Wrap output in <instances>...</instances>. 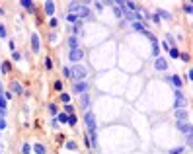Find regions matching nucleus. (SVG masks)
<instances>
[{
    "label": "nucleus",
    "mask_w": 193,
    "mask_h": 154,
    "mask_svg": "<svg viewBox=\"0 0 193 154\" xmlns=\"http://www.w3.org/2000/svg\"><path fill=\"white\" fill-rule=\"evenodd\" d=\"M76 123H78L76 113H74V115H68V121H67V125H70V127H76Z\"/></svg>",
    "instance_id": "b1692460"
},
{
    "label": "nucleus",
    "mask_w": 193,
    "mask_h": 154,
    "mask_svg": "<svg viewBox=\"0 0 193 154\" xmlns=\"http://www.w3.org/2000/svg\"><path fill=\"white\" fill-rule=\"evenodd\" d=\"M182 10H183V12H185V14H187V16H191V12H193V6H191V4H189V2H187V4H183V6H182Z\"/></svg>",
    "instance_id": "a878e982"
},
{
    "label": "nucleus",
    "mask_w": 193,
    "mask_h": 154,
    "mask_svg": "<svg viewBox=\"0 0 193 154\" xmlns=\"http://www.w3.org/2000/svg\"><path fill=\"white\" fill-rule=\"evenodd\" d=\"M63 113H67V115H74V113H76V107L72 105V103H64V109H63Z\"/></svg>",
    "instance_id": "6ab92c4d"
},
{
    "label": "nucleus",
    "mask_w": 193,
    "mask_h": 154,
    "mask_svg": "<svg viewBox=\"0 0 193 154\" xmlns=\"http://www.w3.org/2000/svg\"><path fill=\"white\" fill-rule=\"evenodd\" d=\"M70 30H72V35H74V37L80 35V33H82V20H78V22L70 27Z\"/></svg>",
    "instance_id": "2eb2a0df"
},
{
    "label": "nucleus",
    "mask_w": 193,
    "mask_h": 154,
    "mask_svg": "<svg viewBox=\"0 0 193 154\" xmlns=\"http://www.w3.org/2000/svg\"><path fill=\"white\" fill-rule=\"evenodd\" d=\"M10 70H12V64H10V62H2V64H0V72H2V74H8Z\"/></svg>",
    "instance_id": "4be33fe9"
},
{
    "label": "nucleus",
    "mask_w": 193,
    "mask_h": 154,
    "mask_svg": "<svg viewBox=\"0 0 193 154\" xmlns=\"http://www.w3.org/2000/svg\"><path fill=\"white\" fill-rule=\"evenodd\" d=\"M154 68L160 70V72H164V70L168 68V61H166V59H160V57H156V59H154Z\"/></svg>",
    "instance_id": "0eeeda50"
},
{
    "label": "nucleus",
    "mask_w": 193,
    "mask_h": 154,
    "mask_svg": "<svg viewBox=\"0 0 193 154\" xmlns=\"http://www.w3.org/2000/svg\"><path fill=\"white\" fill-rule=\"evenodd\" d=\"M61 99H63L64 103H70V96H68L67 92H63V94H61Z\"/></svg>",
    "instance_id": "72a5a7b5"
},
{
    "label": "nucleus",
    "mask_w": 193,
    "mask_h": 154,
    "mask_svg": "<svg viewBox=\"0 0 193 154\" xmlns=\"http://www.w3.org/2000/svg\"><path fill=\"white\" fill-rule=\"evenodd\" d=\"M176 94V102H174V109H182V107L187 105V99H185V94L183 90H174Z\"/></svg>",
    "instance_id": "f03ea898"
},
{
    "label": "nucleus",
    "mask_w": 193,
    "mask_h": 154,
    "mask_svg": "<svg viewBox=\"0 0 193 154\" xmlns=\"http://www.w3.org/2000/svg\"><path fill=\"white\" fill-rule=\"evenodd\" d=\"M72 90H74V94H88V90H90V84L86 80H78L72 84Z\"/></svg>",
    "instance_id": "7ed1b4c3"
},
{
    "label": "nucleus",
    "mask_w": 193,
    "mask_h": 154,
    "mask_svg": "<svg viewBox=\"0 0 193 154\" xmlns=\"http://www.w3.org/2000/svg\"><path fill=\"white\" fill-rule=\"evenodd\" d=\"M31 150H33L35 154H45V152H47V148H45V144H41V143H35L33 146H31Z\"/></svg>",
    "instance_id": "dca6fc26"
},
{
    "label": "nucleus",
    "mask_w": 193,
    "mask_h": 154,
    "mask_svg": "<svg viewBox=\"0 0 193 154\" xmlns=\"http://www.w3.org/2000/svg\"><path fill=\"white\" fill-rule=\"evenodd\" d=\"M22 6L26 8V10H30V14H35V4L31 2V0H22Z\"/></svg>",
    "instance_id": "4468645a"
},
{
    "label": "nucleus",
    "mask_w": 193,
    "mask_h": 154,
    "mask_svg": "<svg viewBox=\"0 0 193 154\" xmlns=\"http://www.w3.org/2000/svg\"><path fill=\"white\" fill-rule=\"evenodd\" d=\"M84 144H86V148H92V143H90V139H88V135L84 137Z\"/></svg>",
    "instance_id": "ea45409f"
},
{
    "label": "nucleus",
    "mask_w": 193,
    "mask_h": 154,
    "mask_svg": "<svg viewBox=\"0 0 193 154\" xmlns=\"http://www.w3.org/2000/svg\"><path fill=\"white\" fill-rule=\"evenodd\" d=\"M49 26H51V27H57V26H59V22H57L55 18H51V22H49Z\"/></svg>",
    "instance_id": "79ce46f5"
},
{
    "label": "nucleus",
    "mask_w": 193,
    "mask_h": 154,
    "mask_svg": "<svg viewBox=\"0 0 193 154\" xmlns=\"http://www.w3.org/2000/svg\"><path fill=\"white\" fill-rule=\"evenodd\" d=\"M158 43H162L160 47L162 49H166V51H170V45H168V41H158Z\"/></svg>",
    "instance_id": "58836bf2"
},
{
    "label": "nucleus",
    "mask_w": 193,
    "mask_h": 154,
    "mask_svg": "<svg viewBox=\"0 0 193 154\" xmlns=\"http://www.w3.org/2000/svg\"><path fill=\"white\" fill-rule=\"evenodd\" d=\"M176 119H178V121H183V119H185L187 121V117H189V111L185 109V107H182V109H176Z\"/></svg>",
    "instance_id": "6e6552de"
},
{
    "label": "nucleus",
    "mask_w": 193,
    "mask_h": 154,
    "mask_svg": "<svg viewBox=\"0 0 193 154\" xmlns=\"http://www.w3.org/2000/svg\"><path fill=\"white\" fill-rule=\"evenodd\" d=\"M86 74H88V68H86V66H82V64H74V68H70V78H72L74 82L84 80Z\"/></svg>",
    "instance_id": "f257e3e1"
},
{
    "label": "nucleus",
    "mask_w": 193,
    "mask_h": 154,
    "mask_svg": "<svg viewBox=\"0 0 193 154\" xmlns=\"http://www.w3.org/2000/svg\"><path fill=\"white\" fill-rule=\"evenodd\" d=\"M82 59H84V51H82V49H72L70 55H68V61L74 62V64H78Z\"/></svg>",
    "instance_id": "20e7f679"
},
{
    "label": "nucleus",
    "mask_w": 193,
    "mask_h": 154,
    "mask_svg": "<svg viewBox=\"0 0 193 154\" xmlns=\"http://www.w3.org/2000/svg\"><path fill=\"white\" fill-rule=\"evenodd\" d=\"M49 111H51L53 115H57L59 113V105H57V103H49Z\"/></svg>",
    "instance_id": "cd10ccee"
},
{
    "label": "nucleus",
    "mask_w": 193,
    "mask_h": 154,
    "mask_svg": "<svg viewBox=\"0 0 193 154\" xmlns=\"http://www.w3.org/2000/svg\"><path fill=\"white\" fill-rule=\"evenodd\" d=\"M94 6H96V10H104V8H105V2H96V4H94Z\"/></svg>",
    "instance_id": "e433bc0d"
},
{
    "label": "nucleus",
    "mask_w": 193,
    "mask_h": 154,
    "mask_svg": "<svg viewBox=\"0 0 193 154\" xmlns=\"http://www.w3.org/2000/svg\"><path fill=\"white\" fill-rule=\"evenodd\" d=\"M53 90H55L57 94H63V92H64V82H63V80H55V84H53Z\"/></svg>",
    "instance_id": "a211bd4d"
},
{
    "label": "nucleus",
    "mask_w": 193,
    "mask_h": 154,
    "mask_svg": "<svg viewBox=\"0 0 193 154\" xmlns=\"http://www.w3.org/2000/svg\"><path fill=\"white\" fill-rule=\"evenodd\" d=\"M31 51H33V53H39L41 51V41H39L37 33H31Z\"/></svg>",
    "instance_id": "423d86ee"
},
{
    "label": "nucleus",
    "mask_w": 193,
    "mask_h": 154,
    "mask_svg": "<svg viewBox=\"0 0 193 154\" xmlns=\"http://www.w3.org/2000/svg\"><path fill=\"white\" fill-rule=\"evenodd\" d=\"M10 90H12L14 94H23V88H22V84H20L18 80H12V82H10Z\"/></svg>",
    "instance_id": "9d476101"
},
{
    "label": "nucleus",
    "mask_w": 193,
    "mask_h": 154,
    "mask_svg": "<svg viewBox=\"0 0 193 154\" xmlns=\"http://www.w3.org/2000/svg\"><path fill=\"white\" fill-rule=\"evenodd\" d=\"M67 148H68V150H76V148H78L76 140H68V143H67Z\"/></svg>",
    "instance_id": "c756f323"
},
{
    "label": "nucleus",
    "mask_w": 193,
    "mask_h": 154,
    "mask_svg": "<svg viewBox=\"0 0 193 154\" xmlns=\"http://www.w3.org/2000/svg\"><path fill=\"white\" fill-rule=\"evenodd\" d=\"M20 59H22V55H20L18 51H14V61H20Z\"/></svg>",
    "instance_id": "c03bdc74"
},
{
    "label": "nucleus",
    "mask_w": 193,
    "mask_h": 154,
    "mask_svg": "<svg viewBox=\"0 0 193 154\" xmlns=\"http://www.w3.org/2000/svg\"><path fill=\"white\" fill-rule=\"evenodd\" d=\"M63 76L64 78H70V68H68V66H64V68H63Z\"/></svg>",
    "instance_id": "c9c22d12"
},
{
    "label": "nucleus",
    "mask_w": 193,
    "mask_h": 154,
    "mask_svg": "<svg viewBox=\"0 0 193 154\" xmlns=\"http://www.w3.org/2000/svg\"><path fill=\"white\" fill-rule=\"evenodd\" d=\"M179 59H182L183 62H189L191 61V55H189V53H179Z\"/></svg>",
    "instance_id": "c85d7f7f"
},
{
    "label": "nucleus",
    "mask_w": 193,
    "mask_h": 154,
    "mask_svg": "<svg viewBox=\"0 0 193 154\" xmlns=\"http://www.w3.org/2000/svg\"><path fill=\"white\" fill-rule=\"evenodd\" d=\"M178 131H182L183 135H191V123L189 121H176Z\"/></svg>",
    "instance_id": "39448f33"
},
{
    "label": "nucleus",
    "mask_w": 193,
    "mask_h": 154,
    "mask_svg": "<svg viewBox=\"0 0 193 154\" xmlns=\"http://www.w3.org/2000/svg\"><path fill=\"white\" fill-rule=\"evenodd\" d=\"M191 137H193V135H185V137H183V139H185V144H187V146H191V140H193Z\"/></svg>",
    "instance_id": "4c0bfd02"
},
{
    "label": "nucleus",
    "mask_w": 193,
    "mask_h": 154,
    "mask_svg": "<svg viewBox=\"0 0 193 154\" xmlns=\"http://www.w3.org/2000/svg\"><path fill=\"white\" fill-rule=\"evenodd\" d=\"M170 82L176 86V90H182L183 82H182V78H179V76H176V74H174V76H170Z\"/></svg>",
    "instance_id": "f3484780"
},
{
    "label": "nucleus",
    "mask_w": 193,
    "mask_h": 154,
    "mask_svg": "<svg viewBox=\"0 0 193 154\" xmlns=\"http://www.w3.org/2000/svg\"><path fill=\"white\" fill-rule=\"evenodd\" d=\"M156 14H158L160 20H172V14H170V12H166V10H158Z\"/></svg>",
    "instance_id": "412c9836"
},
{
    "label": "nucleus",
    "mask_w": 193,
    "mask_h": 154,
    "mask_svg": "<svg viewBox=\"0 0 193 154\" xmlns=\"http://www.w3.org/2000/svg\"><path fill=\"white\" fill-rule=\"evenodd\" d=\"M55 121H57V123H59V121H61V123H67V121H68V115L63 113V111H59V113L55 115Z\"/></svg>",
    "instance_id": "aec40b11"
},
{
    "label": "nucleus",
    "mask_w": 193,
    "mask_h": 154,
    "mask_svg": "<svg viewBox=\"0 0 193 154\" xmlns=\"http://www.w3.org/2000/svg\"><path fill=\"white\" fill-rule=\"evenodd\" d=\"M0 37H6V26H0Z\"/></svg>",
    "instance_id": "a19ab883"
},
{
    "label": "nucleus",
    "mask_w": 193,
    "mask_h": 154,
    "mask_svg": "<svg viewBox=\"0 0 193 154\" xmlns=\"http://www.w3.org/2000/svg\"><path fill=\"white\" fill-rule=\"evenodd\" d=\"M182 152H185V148H183V146H178V148H170V154H182Z\"/></svg>",
    "instance_id": "2f4dec72"
},
{
    "label": "nucleus",
    "mask_w": 193,
    "mask_h": 154,
    "mask_svg": "<svg viewBox=\"0 0 193 154\" xmlns=\"http://www.w3.org/2000/svg\"><path fill=\"white\" fill-rule=\"evenodd\" d=\"M2 129H6V121H4V119H0V131H2Z\"/></svg>",
    "instance_id": "a18cd8bd"
},
{
    "label": "nucleus",
    "mask_w": 193,
    "mask_h": 154,
    "mask_svg": "<svg viewBox=\"0 0 193 154\" xmlns=\"http://www.w3.org/2000/svg\"><path fill=\"white\" fill-rule=\"evenodd\" d=\"M170 57L172 59H179V51L176 47H170Z\"/></svg>",
    "instance_id": "bb28decb"
},
{
    "label": "nucleus",
    "mask_w": 193,
    "mask_h": 154,
    "mask_svg": "<svg viewBox=\"0 0 193 154\" xmlns=\"http://www.w3.org/2000/svg\"><path fill=\"white\" fill-rule=\"evenodd\" d=\"M148 20H150V22H152V24H160V18H158V14H156V12H154V14H150V16H148Z\"/></svg>",
    "instance_id": "7c9ffc66"
},
{
    "label": "nucleus",
    "mask_w": 193,
    "mask_h": 154,
    "mask_svg": "<svg viewBox=\"0 0 193 154\" xmlns=\"http://www.w3.org/2000/svg\"><path fill=\"white\" fill-rule=\"evenodd\" d=\"M78 20H80V18H78L76 14H67V22H68V24H72V26H74Z\"/></svg>",
    "instance_id": "5701e85b"
},
{
    "label": "nucleus",
    "mask_w": 193,
    "mask_h": 154,
    "mask_svg": "<svg viewBox=\"0 0 193 154\" xmlns=\"http://www.w3.org/2000/svg\"><path fill=\"white\" fill-rule=\"evenodd\" d=\"M67 43H68V47H70V51H72V49H80V41H78V37H74V35L68 37Z\"/></svg>",
    "instance_id": "ddd939ff"
},
{
    "label": "nucleus",
    "mask_w": 193,
    "mask_h": 154,
    "mask_svg": "<svg viewBox=\"0 0 193 154\" xmlns=\"http://www.w3.org/2000/svg\"><path fill=\"white\" fill-rule=\"evenodd\" d=\"M4 92V88H2V84H0V94H2Z\"/></svg>",
    "instance_id": "49530a36"
},
{
    "label": "nucleus",
    "mask_w": 193,
    "mask_h": 154,
    "mask_svg": "<svg viewBox=\"0 0 193 154\" xmlns=\"http://www.w3.org/2000/svg\"><path fill=\"white\" fill-rule=\"evenodd\" d=\"M45 68H47V70H51V68H53V61H51V57H45Z\"/></svg>",
    "instance_id": "473e14b6"
},
{
    "label": "nucleus",
    "mask_w": 193,
    "mask_h": 154,
    "mask_svg": "<svg viewBox=\"0 0 193 154\" xmlns=\"http://www.w3.org/2000/svg\"><path fill=\"white\" fill-rule=\"evenodd\" d=\"M33 150H31V146H30V143H23L22 144V154H31Z\"/></svg>",
    "instance_id": "393cba45"
},
{
    "label": "nucleus",
    "mask_w": 193,
    "mask_h": 154,
    "mask_svg": "<svg viewBox=\"0 0 193 154\" xmlns=\"http://www.w3.org/2000/svg\"><path fill=\"white\" fill-rule=\"evenodd\" d=\"M131 27H133V31H141V33L146 31V24L145 22H133V24H131Z\"/></svg>",
    "instance_id": "f8f14e48"
},
{
    "label": "nucleus",
    "mask_w": 193,
    "mask_h": 154,
    "mask_svg": "<svg viewBox=\"0 0 193 154\" xmlns=\"http://www.w3.org/2000/svg\"><path fill=\"white\" fill-rule=\"evenodd\" d=\"M8 47H10V51H12V53L16 51V45H14V41H10V43H8Z\"/></svg>",
    "instance_id": "37998d69"
},
{
    "label": "nucleus",
    "mask_w": 193,
    "mask_h": 154,
    "mask_svg": "<svg viewBox=\"0 0 193 154\" xmlns=\"http://www.w3.org/2000/svg\"><path fill=\"white\" fill-rule=\"evenodd\" d=\"M6 103H8V102L4 99V96L0 94V109H4V111H6Z\"/></svg>",
    "instance_id": "f704fd0d"
},
{
    "label": "nucleus",
    "mask_w": 193,
    "mask_h": 154,
    "mask_svg": "<svg viewBox=\"0 0 193 154\" xmlns=\"http://www.w3.org/2000/svg\"><path fill=\"white\" fill-rule=\"evenodd\" d=\"M80 107L88 111V107H90V94H82L80 96Z\"/></svg>",
    "instance_id": "9b49d317"
},
{
    "label": "nucleus",
    "mask_w": 193,
    "mask_h": 154,
    "mask_svg": "<svg viewBox=\"0 0 193 154\" xmlns=\"http://www.w3.org/2000/svg\"><path fill=\"white\" fill-rule=\"evenodd\" d=\"M43 10H45V14H47L49 18H53V14H55V2H45Z\"/></svg>",
    "instance_id": "1a4fd4ad"
}]
</instances>
